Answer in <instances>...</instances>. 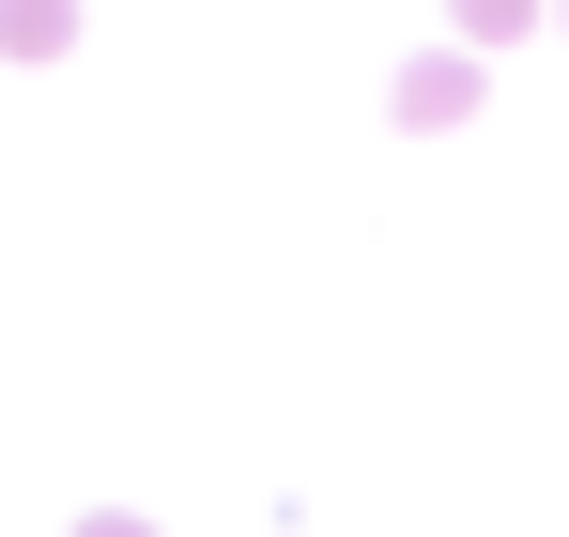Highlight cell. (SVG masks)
Wrapping results in <instances>:
<instances>
[{
  "mask_svg": "<svg viewBox=\"0 0 569 537\" xmlns=\"http://www.w3.org/2000/svg\"><path fill=\"white\" fill-rule=\"evenodd\" d=\"M78 47V0H0V62H62Z\"/></svg>",
  "mask_w": 569,
  "mask_h": 537,
  "instance_id": "obj_1",
  "label": "cell"
},
{
  "mask_svg": "<svg viewBox=\"0 0 569 537\" xmlns=\"http://www.w3.org/2000/svg\"><path fill=\"white\" fill-rule=\"evenodd\" d=\"M477 108V62H400V123H462Z\"/></svg>",
  "mask_w": 569,
  "mask_h": 537,
  "instance_id": "obj_2",
  "label": "cell"
},
{
  "mask_svg": "<svg viewBox=\"0 0 569 537\" xmlns=\"http://www.w3.org/2000/svg\"><path fill=\"white\" fill-rule=\"evenodd\" d=\"M523 16H539V0H462V31H477V47H492V31H523Z\"/></svg>",
  "mask_w": 569,
  "mask_h": 537,
  "instance_id": "obj_3",
  "label": "cell"
},
{
  "mask_svg": "<svg viewBox=\"0 0 569 537\" xmlns=\"http://www.w3.org/2000/svg\"><path fill=\"white\" fill-rule=\"evenodd\" d=\"M78 537H154V523H139V507H93V523H78Z\"/></svg>",
  "mask_w": 569,
  "mask_h": 537,
  "instance_id": "obj_4",
  "label": "cell"
}]
</instances>
